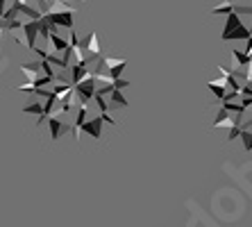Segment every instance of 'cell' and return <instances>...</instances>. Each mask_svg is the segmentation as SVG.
<instances>
[{
  "instance_id": "cell-1",
  "label": "cell",
  "mask_w": 252,
  "mask_h": 227,
  "mask_svg": "<svg viewBox=\"0 0 252 227\" xmlns=\"http://www.w3.org/2000/svg\"><path fill=\"white\" fill-rule=\"evenodd\" d=\"M75 93H77V100H80V105H87L89 100H94L95 93H98V84H95L94 75L89 73V78L84 80V82L75 84Z\"/></svg>"
},
{
  "instance_id": "cell-2",
  "label": "cell",
  "mask_w": 252,
  "mask_h": 227,
  "mask_svg": "<svg viewBox=\"0 0 252 227\" xmlns=\"http://www.w3.org/2000/svg\"><path fill=\"white\" fill-rule=\"evenodd\" d=\"M48 127H50V139L53 141H57L64 132H73V125H68V123H64V118H62V114H55V116H50L48 118Z\"/></svg>"
},
{
  "instance_id": "cell-3",
  "label": "cell",
  "mask_w": 252,
  "mask_h": 227,
  "mask_svg": "<svg viewBox=\"0 0 252 227\" xmlns=\"http://www.w3.org/2000/svg\"><path fill=\"white\" fill-rule=\"evenodd\" d=\"M41 32V21H28L23 25V34H25V41H28V48L34 50L36 48V36Z\"/></svg>"
},
{
  "instance_id": "cell-4",
  "label": "cell",
  "mask_w": 252,
  "mask_h": 227,
  "mask_svg": "<svg viewBox=\"0 0 252 227\" xmlns=\"http://www.w3.org/2000/svg\"><path fill=\"white\" fill-rule=\"evenodd\" d=\"M102 116H95V118H91V120H87L84 123V127H82V132L84 134H89V137H94L95 141H100L102 139Z\"/></svg>"
},
{
  "instance_id": "cell-5",
  "label": "cell",
  "mask_w": 252,
  "mask_h": 227,
  "mask_svg": "<svg viewBox=\"0 0 252 227\" xmlns=\"http://www.w3.org/2000/svg\"><path fill=\"white\" fill-rule=\"evenodd\" d=\"M87 114H89V107L87 105H80L77 118H75V123H73V137H75V141L82 139V127H84V123H87Z\"/></svg>"
},
{
  "instance_id": "cell-6",
  "label": "cell",
  "mask_w": 252,
  "mask_h": 227,
  "mask_svg": "<svg viewBox=\"0 0 252 227\" xmlns=\"http://www.w3.org/2000/svg\"><path fill=\"white\" fill-rule=\"evenodd\" d=\"M82 50H87V53H91V55H95V57H100L102 55V48H100V43H98V34L95 32H89V36L84 39L82 43Z\"/></svg>"
},
{
  "instance_id": "cell-7",
  "label": "cell",
  "mask_w": 252,
  "mask_h": 227,
  "mask_svg": "<svg viewBox=\"0 0 252 227\" xmlns=\"http://www.w3.org/2000/svg\"><path fill=\"white\" fill-rule=\"evenodd\" d=\"M239 28H243V21H241V16L239 14H229L227 16V21H225V28H223V36H220V39H225V36H229L232 34V32H236L239 30Z\"/></svg>"
},
{
  "instance_id": "cell-8",
  "label": "cell",
  "mask_w": 252,
  "mask_h": 227,
  "mask_svg": "<svg viewBox=\"0 0 252 227\" xmlns=\"http://www.w3.org/2000/svg\"><path fill=\"white\" fill-rule=\"evenodd\" d=\"M48 21L57 28V25H64L68 30H73V14H48Z\"/></svg>"
},
{
  "instance_id": "cell-9",
  "label": "cell",
  "mask_w": 252,
  "mask_h": 227,
  "mask_svg": "<svg viewBox=\"0 0 252 227\" xmlns=\"http://www.w3.org/2000/svg\"><path fill=\"white\" fill-rule=\"evenodd\" d=\"M91 68H87V64H73L70 66V75H73V84H80L89 78Z\"/></svg>"
},
{
  "instance_id": "cell-10",
  "label": "cell",
  "mask_w": 252,
  "mask_h": 227,
  "mask_svg": "<svg viewBox=\"0 0 252 227\" xmlns=\"http://www.w3.org/2000/svg\"><path fill=\"white\" fill-rule=\"evenodd\" d=\"M250 36H252L250 34V28H246V25H243V28H239V30L232 32L229 36H225L223 41H248Z\"/></svg>"
},
{
  "instance_id": "cell-11",
  "label": "cell",
  "mask_w": 252,
  "mask_h": 227,
  "mask_svg": "<svg viewBox=\"0 0 252 227\" xmlns=\"http://www.w3.org/2000/svg\"><path fill=\"white\" fill-rule=\"evenodd\" d=\"M50 43H53V50H55V53H66V50L70 48V43L66 41V39H62L57 32H55V34H50Z\"/></svg>"
},
{
  "instance_id": "cell-12",
  "label": "cell",
  "mask_w": 252,
  "mask_h": 227,
  "mask_svg": "<svg viewBox=\"0 0 252 227\" xmlns=\"http://www.w3.org/2000/svg\"><path fill=\"white\" fill-rule=\"evenodd\" d=\"M23 114H34V116H46L43 114V102H30V105H25L23 107Z\"/></svg>"
},
{
  "instance_id": "cell-13",
  "label": "cell",
  "mask_w": 252,
  "mask_h": 227,
  "mask_svg": "<svg viewBox=\"0 0 252 227\" xmlns=\"http://www.w3.org/2000/svg\"><path fill=\"white\" fill-rule=\"evenodd\" d=\"M112 107H127V98L121 91H112Z\"/></svg>"
},
{
  "instance_id": "cell-14",
  "label": "cell",
  "mask_w": 252,
  "mask_h": 227,
  "mask_svg": "<svg viewBox=\"0 0 252 227\" xmlns=\"http://www.w3.org/2000/svg\"><path fill=\"white\" fill-rule=\"evenodd\" d=\"M95 107L100 109V114H109V109H112V105L105 100V96H100V93H95Z\"/></svg>"
},
{
  "instance_id": "cell-15",
  "label": "cell",
  "mask_w": 252,
  "mask_h": 227,
  "mask_svg": "<svg viewBox=\"0 0 252 227\" xmlns=\"http://www.w3.org/2000/svg\"><path fill=\"white\" fill-rule=\"evenodd\" d=\"M207 86H209V91H211V93H214V96H216L220 102L225 100V96H227V89H225V86H218V84H211V82L207 84Z\"/></svg>"
},
{
  "instance_id": "cell-16",
  "label": "cell",
  "mask_w": 252,
  "mask_h": 227,
  "mask_svg": "<svg viewBox=\"0 0 252 227\" xmlns=\"http://www.w3.org/2000/svg\"><path fill=\"white\" fill-rule=\"evenodd\" d=\"M46 61H48V64H53V66H59V68H64V71L68 68V64L64 61V57H57L55 53H48V59Z\"/></svg>"
},
{
  "instance_id": "cell-17",
  "label": "cell",
  "mask_w": 252,
  "mask_h": 227,
  "mask_svg": "<svg viewBox=\"0 0 252 227\" xmlns=\"http://www.w3.org/2000/svg\"><path fill=\"white\" fill-rule=\"evenodd\" d=\"M234 7L236 5H232V2H225V5H220V7H214V9H211V14H234Z\"/></svg>"
},
{
  "instance_id": "cell-18",
  "label": "cell",
  "mask_w": 252,
  "mask_h": 227,
  "mask_svg": "<svg viewBox=\"0 0 252 227\" xmlns=\"http://www.w3.org/2000/svg\"><path fill=\"white\" fill-rule=\"evenodd\" d=\"M125 66H127V61H125V64H121V66L109 68V78H112V80H121V75H123V71H125Z\"/></svg>"
},
{
  "instance_id": "cell-19",
  "label": "cell",
  "mask_w": 252,
  "mask_h": 227,
  "mask_svg": "<svg viewBox=\"0 0 252 227\" xmlns=\"http://www.w3.org/2000/svg\"><path fill=\"white\" fill-rule=\"evenodd\" d=\"M23 25L25 23H21L18 18H14V21H9V23L5 25V30H9V34H12V30H23Z\"/></svg>"
},
{
  "instance_id": "cell-20",
  "label": "cell",
  "mask_w": 252,
  "mask_h": 227,
  "mask_svg": "<svg viewBox=\"0 0 252 227\" xmlns=\"http://www.w3.org/2000/svg\"><path fill=\"white\" fill-rule=\"evenodd\" d=\"M241 141H243V148L246 150H252V132H243V134H241Z\"/></svg>"
},
{
  "instance_id": "cell-21",
  "label": "cell",
  "mask_w": 252,
  "mask_h": 227,
  "mask_svg": "<svg viewBox=\"0 0 252 227\" xmlns=\"http://www.w3.org/2000/svg\"><path fill=\"white\" fill-rule=\"evenodd\" d=\"M105 64H107V68H114V66L125 64V59H116V57H105Z\"/></svg>"
},
{
  "instance_id": "cell-22",
  "label": "cell",
  "mask_w": 252,
  "mask_h": 227,
  "mask_svg": "<svg viewBox=\"0 0 252 227\" xmlns=\"http://www.w3.org/2000/svg\"><path fill=\"white\" fill-rule=\"evenodd\" d=\"M125 86H129L127 80H123V78H121V80H114V91H123Z\"/></svg>"
},
{
  "instance_id": "cell-23",
  "label": "cell",
  "mask_w": 252,
  "mask_h": 227,
  "mask_svg": "<svg viewBox=\"0 0 252 227\" xmlns=\"http://www.w3.org/2000/svg\"><path fill=\"white\" fill-rule=\"evenodd\" d=\"M100 116H102V120H105V123H109V125H116V120H114L109 114H100Z\"/></svg>"
},
{
  "instance_id": "cell-24",
  "label": "cell",
  "mask_w": 252,
  "mask_h": 227,
  "mask_svg": "<svg viewBox=\"0 0 252 227\" xmlns=\"http://www.w3.org/2000/svg\"><path fill=\"white\" fill-rule=\"evenodd\" d=\"M250 34H252V23H250Z\"/></svg>"
},
{
  "instance_id": "cell-25",
  "label": "cell",
  "mask_w": 252,
  "mask_h": 227,
  "mask_svg": "<svg viewBox=\"0 0 252 227\" xmlns=\"http://www.w3.org/2000/svg\"><path fill=\"white\" fill-rule=\"evenodd\" d=\"M225 2H229V0H225Z\"/></svg>"
},
{
  "instance_id": "cell-26",
  "label": "cell",
  "mask_w": 252,
  "mask_h": 227,
  "mask_svg": "<svg viewBox=\"0 0 252 227\" xmlns=\"http://www.w3.org/2000/svg\"><path fill=\"white\" fill-rule=\"evenodd\" d=\"M250 86H252V82H250Z\"/></svg>"
}]
</instances>
